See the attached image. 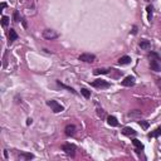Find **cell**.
I'll return each mask as SVG.
<instances>
[{
    "label": "cell",
    "mask_w": 161,
    "mask_h": 161,
    "mask_svg": "<svg viewBox=\"0 0 161 161\" xmlns=\"http://www.w3.org/2000/svg\"><path fill=\"white\" fill-rule=\"evenodd\" d=\"M149 58H150V68L155 72L161 71V58L158 53L150 52L149 53Z\"/></svg>",
    "instance_id": "obj_1"
},
{
    "label": "cell",
    "mask_w": 161,
    "mask_h": 161,
    "mask_svg": "<svg viewBox=\"0 0 161 161\" xmlns=\"http://www.w3.org/2000/svg\"><path fill=\"white\" fill-rule=\"evenodd\" d=\"M47 105L51 107L52 111L54 113H59L62 112V111H64V107L60 105V103H58L57 101H54V99H51V101H47Z\"/></svg>",
    "instance_id": "obj_2"
},
{
    "label": "cell",
    "mask_w": 161,
    "mask_h": 161,
    "mask_svg": "<svg viewBox=\"0 0 161 161\" xmlns=\"http://www.w3.org/2000/svg\"><path fill=\"white\" fill-rule=\"evenodd\" d=\"M43 37L48 40H53V39H57V38L59 37V34L53 29H45V30H43Z\"/></svg>",
    "instance_id": "obj_3"
},
{
    "label": "cell",
    "mask_w": 161,
    "mask_h": 161,
    "mask_svg": "<svg viewBox=\"0 0 161 161\" xmlns=\"http://www.w3.org/2000/svg\"><path fill=\"white\" fill-rule=\"evenodd\" d=\"M91 86L96 87V88H108V87H111V83L105 79H96L91 83Z\"/></svg>",
    "instance_id": "obj_4"
},
{
    "label": "cell",
    "mask_w": 161,
    "mask_h": 161,
    "mask_svg": "<svg viewBox=\"0 0 161 161\" xmlns=\"http://www.w3.org/2000/svg\"><path fill=\"white\" fill-rule=\"evenodd\" d=\"M62 150L66 152L67 155H71V156H73L76 154V150H77V146L73 144H64L63 146H62Z\"/></svg>",
    "instance_id": "obj_5"
},
{
    "label": "cell",
    "mask_w": 161,
    "mask_h": 161,
    "mask_svg": "<svg viewBox=\"0 0 161 161\" xmlns=\"http://www.w3.org/2000/svg\"><path fill=\"white\" fill-rule=\"evenodd\" d=\"M78 59L82 60V62H86V63H92L96 59V56L94 54H91V53H83V54L79 56Z\"/></svg>",
    "instance_id": "obj_6"
},
{
    "label": "cell",
    "mask_w": 161,
    "mask_h": 161,
    "mask_svg": "<svg viewBox=\"0 0 161 161\" xmlns=\"http://www.w3.org/2000/svg\"><path fill=\"white\" fill-rule=\"evenodd\" d=\"M133 84H135V77H132V76H127L122 80V86H125V87H132Z\"/></svg>",
    "instance_id": "obj_7"
},
{
    "label": "cell",
    "mask_w": 161,
    "mask_h": 161,
    "mask_svg": "<svg viewBox=\"0 0 161 161\" xmlns=\"http://www.w3.org/2000/svg\"><path fill=\"white\" fill-rule=\"evenodd\" d=\"M18 158L20 160H32V159H34V155L30 154V152L22 151V152H19V154H18Z\"/></svg>",
    "instance_id": "obj_8"
},
{
    "label": "cell",
    "mask_w": 161,
    "mask_h": 161,
    "mask_svg": "<svg viewBox=\"0 0 161 161\" xmlns=\"http://www.w3.org/2000/svg\"><path fill=\"white\" fill-rule=\"evenodd\" d=\"M64 131H66L67 136H73L76 133V126L74 125H67L66 128H64Z\"/></svg>",
    "instance_id": "obj_9"
},
{
    "label": "cell",
    "mask_w": 161,
    "mask_h": 161,
    "mask_svg": "<svg viewBox=\"0 0 161 161\" xmlns=\"http://www.w3.org/2000/svg\"><path fill=\"white\" fill-rule=\"evenodd\" d=\"M122 133H124L125 136H130V137L137 135V132L133 128H131V127H125L124 130H122Z\"/></svg>",
    "instance_id": "obj_10"
},
{
    "label": "cell",
    "mask_w": 161,
    "mask_h": 161,
    "mask_svg": "<svg viewBox=\"0 0 161 161\" xmlns=\"http://www.w3.org/2000/svg\"><path fill=\"white\" fill-rule=\"evenodd\" d=\"M130 63H131V57L128 56H124L118 59V64H121V66H126V64H130Z\"/></svg>",
    "instance_id": "obj_11"
},
{
    "label": "cell",
    "mask_w": 161,
    "mask_h": 161,
    "mask_svg": "<svg viewBox=\"0 0 161 161\" xmlns=\"http://www.w3.org/2000/svg\"><path fill=\"white\" fill-rule=\"evenodd\" d=\"M18 39V34L17 32H15L14 29H10L9 30V44H11L14 40H17Z\"/></svg>",
    "instance_id": "obj_12"
},
{
    "label": "cell",
    "mask_w": 161,
    "mask_h": 161,
    "mask_svg": "<svg viewBox=\"0 0 161 161\" xmlns=\"http://www.w3.org/2000/svg\"><path fill=\"white\" fill-rule=\"evenodd\" d=\"M107 122H108V125L112 126V127L118 126V121H117V118L115 116H108V117H107Z\"/></svg>",
    "instance_id": "obj_13"
},
{
    "label": "cell",
    "mask_w": 161,
    "mask_h": 161,
    "mask_svg": "<svg viewBox=\"0 0 161 161\" xmlns=\"http://www.w3.org/2000/svg\"><path fill=\"white\" fill-rule=\"evenodd\" d=\"M132 144H133V146L136 147V151L137 152H140L141 150H144V145L141 144V141H139L137 139H133L132 140Z\"/></svg>",
    "instance_id": "obj_14"
},
{
    "label": "cell",
    "mask_w": 161,
    "mask_h": 161,
    "mask_svg": "<svg viewBox=\"0 0 161 161\" xmlns=\"http://www.w3.org/2000/svg\"><path fill=\"white\" fill-rule=\"evenodd\" d=\"M140 47L142 48V49H149L151 47V43H150V40H147V39H142L140 42Z\"/></svg>",
    "instance_id": "obj_15"
},
{
    "label": "cell",
    "mask_w": 161,
    "mask_h": 161,
    "mask_svg": "<svg viewBox=\"0 0 161 161\" xmlns=\"http://www.w3.org/2000/svg\"><path fill=\"white\" fill-rule=\"evenodd\" d=\"M159 136H161V127H158L155 131L149 133V137H159Z\"/></svg>",
    "instance_id": "obj_16"
},
{
    "label": "cell",
    "mask_w": 161,
    "mask_h": 161,
    "mask_svg": "<svg viewBox=\"0 0 161 161\" xmlns=\"http://www.w3.org/2000/svg\"><path fill=\"white\" fill-rule=\"evenodd\" d=\"M57 83H58V86H60V87H63V88H66V90H68L69 92H72V93H74V94H77V92H76L73 88L72 87H68V86H66V84H63L62 82H60V80H57Z\"/></svg>",
    "instance_id": "obj_17"
},
{
    "label": "cell",
    "mask_w": 161,
    "mask_h": 161,
    "mask_svg": "<svg viewBox=\"0 0 161 161\" xmlns=\"http://www.w3.org/2000/svg\"><path fill=\"white\" fill-rule=\"evenodd\" d=\"M146 10H147V19H149V22H151L152 20V10H154V8H152L151 5H147Z\"/></svg>",
    "instance_id": "obj_18"
},
{
    "label": "cell",
    "mask_w": 161,
    "mask_h": 161,
    "mask_svg": "<svg viewBox=\"0 0 161 161\" xmlns=\"http://www.w3.org/2000/svg\"><path fill=\"white\" fill-rule=\"evenodd\" d=\"M93 73L94 74H108L110 69H105V68H102V69H94Z\"/></svg>",
    "instance_id": "obj_19"
},
{
    "label": "cell",
    "mask_w": 161,
    "mask_h": 161,
    "mask_svg": "<svg viewBox=\"0 0 161 161\" xmlns=\"http://www.w3.org/2000/svg\"><path fill=\"white\" fill-rule=\"evenodd\" d=\"M80 93L83 94L84 98H90V97H91V92L88 91L87 88H82V90H80Z\"/></svg>",
    "instance_id": "obj_20"
},
{
    "label": "cell",
    "mask_w": 161,
    "mask_h": 161,
    "mask_svg": "<svg viewBox=\"0 0 161 161\" xmlns=\"http://www.w3.org/2000/svg\"><path fill=\"white\" fill-rule=\"evenodd\" d=\"M127 116L128 117H141V112L140 111H133V112H130Z\"/></svg>",
    "instance_id": "obj_21"
},
{
    "label": "cell",
    "mask_w": 161,
    "mask_h": 161,
    "mask_svg": "<svg viewBox=\"0 0 161 161\" xmlns=\"http://www.w3.org/2000/svg\"><path fill=\"white\" fill-rule=\"evenodd\" d=\"M8 24H9V17H5V15H4V17L1 18V25L6 26Z\"/></svg>",
    "instance_id": "obj_22"
},
{
    "label": "cell",
    "mask_w": 161,
    "mask_h": 161,
    "mask_svg": "<svg viewBox=\"0 0 161 161\" xmlns=\"http://www.w3.org/2000/svg\"><path fill=\"white\" fill-rule=\"evenodd\" d=\"M149 125H150V124H149L147 121H140V126H141V127H142L144 130H147V128H149Z\"/></svg>",
    "instance_id": "obj_23"
},
{
    "label": "cell",
    "mask_w": 161,
    "mask_h": 161,
    "mask_svg": "<svg viewBox=\"0 0 161 161\" xmlns=\"http://www.w3.org/2000/svg\"><path fill=\"white\" fill-rule=\"evenodd\" d=\"M19 20H20V18H19V11L15 10V11H14V22L18 23Z\"/></svg>",
    "instance_id": "obj_24"
},
{
    "label": "cell",
    "mask_w": 161,
    "mask_h": 161,
    "mask_svg": "<svg viewBox=\"0 0 161 161\" xmlns=\"http://www.w3.org/2000/svg\"><path fill=\"white\" fill-rule=\"evenodd\" d=\"M156 84H158L159 90H160V92H161V78H158V79H156Z\"/></svg>",
    "instance_id": "obj_25"
},
{
    "label": "cell",
    "mask_w": 161,
    "mask_h": 161,
    "mask_svg": "<svg viewBox=\"0 0 161 161\" xmlns=\"http://www.w3.org/2000/svg\"><path fill=\"white\" fill-rule=\"evenodd\" d=\"M97 111H98V116L105 117V111H103V110H97Z\"/></svg>",
    "instance_id": "obj_26"
},
{
    "label": "cell",
    "mask_w": 161,
    "mask_h": 161,
    "mask_svg": "<svg viewBox=\"0 0 161 161\" xmlns=\"http://www.w3.org/2000/svg\"><path fill=\"white\" fill-rule=\"evenodd\" d=\"M32 122H33L32 118H28V120H26V125H32Z\"/></svg>",
    "instance_id": "obj_27"
},
{
    "label": "cell",
    "mask_w": 161,
    "mask_h": 161,
    "mask_svg": "<svg viewBox=\"0 0 161 161\" xmlns=\"http://www.w3.org/2000/svg\"><path fill=\"white\" fill-rule=\"evenodd\" d=\"M132 33H133V34H136V33H137V28H136V26H133V30H132Z\"/></svg>",
    "instance_id": "obj_28"
},
{
    "label": "cell",
    "mask_w": 161,
    "mask_h": 161,
    "mask_svg": "<svg viewBox=\"0 0 161 161\" xmlns=\"http://www.w3.org/2000/svg\"><path fill=\"white\" fill-rule=\"evenodd\" d=\"M5 6H6V4H5V3H3V4H1V9H4Z\"/></svg>",
    "instance_id": "obj_29"
},
{
    "label": "cell",
    "mask_w": 161,
    "mask_h": 161,
    "mask_svg": "<svg viewBox=\"0 0 161 161\" xmlns=\"http://www.w3.org/2000/svg\"><path fill=\"white\" fill-rule=\"evenodd\" d=\"M146 1H149V0H146Z\"/></svg>",
    "instance_id": "obj_30"
}]
</instances>
